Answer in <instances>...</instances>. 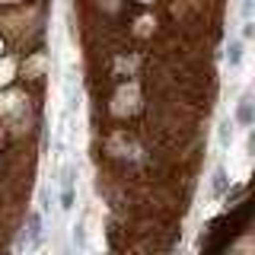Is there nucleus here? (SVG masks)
Masks as SVG:
<instances>
[{
  "label": "nucleus",
  "instance_id": "1",
  "mask_svg": "<svg viewBox=\"0 0 255 255\" xmlns=\"http://www.w3.org/2000/svg\"><path fill=\"white\" fill-rule=\"evenodd\" d=\"M236 122L243 125V128H249L252 125V102H249V93L239 99V106H236Z\"/></svg>",
  "mask_w": 255,
  "mask_h": 255
},
{
  "label": "nucleus",
  "instance_id": "6",
  "mask_svg": "<svg viewBox=\"0 0 255 255\" xmlns=\"http://www.w3.org/2000/svg\"><path fill=\"white\" fill-rule=\"evenodd\" d=\"M10 74H13V64L3 61V64H0V83H6V80H10Z\"/></svg>",
  "mask_w": 255,
  "mask_h": 255
},
{
  "label": "nucleus",
  "instance_id": "2",
  "mask_svg": "<svg viewBox=\"0 0 255 255\" xmlns=\"http://www.w3.org/2000/svg\"><path fill=\"white\" fill-rule=\"evenodd\" d=\"M29 239H32V246L42 243V217H38V214L29 217Z\"/></svg>",
  "mask_w": 255,
  "mask_h": 255
},
{
  "label": "nucleus",
  "instance_id": "4",
  "mask_svg": "<svg viewBox=\"0 0 255 255\" xmlns=\"http://www.w3.org/2000/svg\"><path fill=\"white\" fill-rule=\"evenodd\" d=\"M74 246H77L80 252H86V227H83V223H77V227H74Z\"/></svg>",
  "mask_w": 255,
  "mask_h": 255
},
{
  "label": "nucleus",
  "instance_id": "5",
  "mask_svg": "<svg viewBox=\"0 0 255 255\" xmlns=\"http://www.w3.org/2000/svg\"><path fill=\"white\" fill-rule=\"evenodd\" d=\"M239 61H243V42H233L230 45V67H239Z\"/></svg>",
  "mask_w": 255,
  "mask_h": 255
},
{
  "label": "nucleus",
  "instance_id": "3",
  "mask_svg": "<svg viewBox=\"0 0 255 255\" xmlns=\"http://www.w3.org/2000/svg\"><path fill=\"white\" fill-rule=\"evenodd\" d=\"M217 140H220V147H223V150H227L230 143H233V125H230V122H223V125H220V131H217Z\"/></svg>",
  "mask_w": 255,
  "mask_h": 255
}]
</instances>
